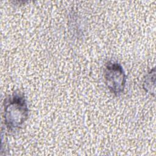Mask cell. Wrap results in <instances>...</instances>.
<instances>
[{
    "instance_id": "cell-1",
    "label": "cell",
    "mask_w": 156,
    "mask_h": 156,
    "mask_svg": "<svg viewBox=\"0 0 156 156\" xmlns=\"http://www.w3.org/2000/svg\"><path fill=\"white\" fill-rule=\"evenodd\" d=\"M29 114V109L23 93H14L4 100V123L9 131H15L21 128L28 119Z\"/></svg>"
},
{
    "instance_id": "cell-2",
    "label": "cell",
    "mask_w": 156,
    "mask_h": 156,
    "mask_svg": "<svg viewBox=\"0 0 156 156\" xmlns=\"http://www.w3.org/2000/svg\"><path fill=\"white\" fill-rule=\"evenodd\" d=\"M104 76L106 86L111 93L115 96H119L124 93L127 76L119 63L108 62L104 67Z\"/></svg>"
},
{
    "instance_id": "cell-3",
    "label": "cell",
    "mask_w": 156,
    "mask_h": 156,
    "mask_svg": "<svg viewBox=\"0 0 156 156\" xmlns=\"http://www.w3.org/2000/svg\"><path fill=\"white\" fill-rule=\"evenodd\" d=\"M155 68L151 70L145 76L143 87L146 92L152 94H155Z\"/></svg>"
}]
</instances>
